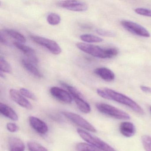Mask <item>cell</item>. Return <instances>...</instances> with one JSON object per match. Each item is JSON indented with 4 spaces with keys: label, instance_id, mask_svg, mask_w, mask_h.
Returning a JSON list of instances; mask_svg holds the SVG:
<instances>
[{
    "label": "cell",
    "instance_id": "6da1fadb",
    "mask_svg": "<svg viewBox=\"0 0 151 151\" xmlns=\"http://www.w3.org/2000/svg\"><path fill=\"white\" fill-rule=\"evenodd\" d=\"M76 45L81 51L93 57L101 59L111 58L118 54V50L114 47L104 49L98 46L84 43H78Z\"/></svg>",
    "mask_w": 151,
    "mask_h": 151
},
{
    "label": "cell",
    "instance_id": "7a4b0ae2",
    "mask_svg": "<svg viewBox=\"0 0 151 151\" xmlns=\"http://www.w3.org/2000/svg\"><path fill=\"white\" fill-rule=\"evenodd\" d=\"M103 90L107 96L108 100H114L123 105L128 106L136 113L139 114H144V110L141 107L130 98L109 88H104Z\"/></svg>",
    "mask_w": 151,
    "mask_h": 151
},
{
    "label": "cell",
    "instance_id": "3957f363",
    "mask_svg": "<svg viewBox=\"0 0 151 151\" xmlns=\"http://www.w3.org/2000/svg\"><path fill=\"white\" fill-rule=\"evenodd\" d=\"M77 132L80 137L85 141L101 151H116L112 147L100 139L93 136L83 130L78 129Z\"/></svg>",
    "mask_w": 151,
    "mask_h": 151
},
{
    "label": "cell",
    "instance_id": "277c9868",
    "mask_svg": "<svg viewBox=\"0 0 151 151\" xmlns=\"http://www.w3.org/2000/svg\"><path fill=\"white\" fill-rule=\"evenodd\" d=\"M96 107L101 113L115 119L125 120L130 118V116L128 114L111 105L98 103L96 104Z\"/></svg>",
    "mask_w": 151,
    "mask_h": 151
},
{
    "label": "cell",
    "instance_id": "5b68a950",
    "mask_svg": "<svg viewBox=\"0 0 151 151\" xmlns=\"http://www.w3.org/2000/svg\"><path fill=\"white\" fill-rule=\"evenodd\" d=\"M30 38L35 43L45 47L53 54L58 55L61 53V48L58 43L54 40L34 35H31Z\"/></svg>",
    "mask_w": 151,
    "mask_h": 151
},
{
    "label": "cell",
    "instance_id": "8992f818",
    "mask_svg": "<svg viewBox=\"0 0 151 151\" xmlns=\"http://www.w3.org/2000/svg\"><path fill=\"white\" fill-rule=\"evenodd\" d=\"M63 114L64 116L70 121L84 129L93 132H97L96 129L88 121L79 115L70 112H64Z\"/></svg>",
    "mask_w": 151,
    "mask_h": 151
},
{
    "label": "cell",
    "instance_id": "52a82bcc",
    "mask_svg": "<svg viewBox=\"0 0 151 151\" xmlns=\"http://www.w3.org/2000/svg\"><path fill=\"white\" fill-rule=\"evenodd\" d=\"M121 24L124 29L135 35L144 37H150L149 32L145 28L137 23L124 20L121 22Z\"/></svg>",
    "mask_w": 151,
    "mask_h": 151
},
{
    "label": "cell",
    "instance_id": "ba28073f",
    "mask_svg": "<svg viewBox=\"0 0 151 151\" xmlns=\"http://www.w3.org/2000/svg\"><path fill=\"white\" fill-rule=\"evenodd\" d=\"M59 6L74 12H85L88 9V6L86 2L80 1H65L58 3Z\"/></svg>",
    "mask_w": 151,
    "mask_h": 151
},
{
    "label": "cell",
    "instance_id": "9c48e42d",
    "mask_svg": "<svg viewBox=\"0 0 151 151\" xmlns=\"http://www.w3.org/2000/svg\"><path fill=\"white\" fill-rule=\"evenodd\" d=\"M51 95L60 101L70 104L72 101V97L69 93L60 87L53 86L50 90Z\"/></svg>",
    "mask_w": 151,
    "mask_h": 151
},
{
    "label": "cell",
    "instance_id": "30bf717a",
    "mask_svg": "<svg viewBox=\"0 0 151 151\" xmlns=\"http://www.w3.org/2000/svg\"><path fill=\"white\" fill-rule=\"evenodd\" d=\"M14 45L17 49L22 52L28 57L29 60L30 61L35 65H37L38 63V59L34 49L28 46L25 45L22 43L18 42H14Z\"/></svg>",
    "mask_w": 151,
    "mask_h": 151
},
{
    "label": "cell",
    "instance_id": "8fae6325",
    "mask_svg": "<svg viewBox=\"0 0 151 151\" xmlns=\"http://www.w3.org/2000/svg\"><path fill=\"white\" fill-rule=\"evenodd\" d=\"M9 95L14 101L22 107L28 109H32V106L31 103L15 89H10Z\"/></svg>",
    "mask_w": 151,
    "mask_h": 151
},
{
    "label": "cell",
    "instance_id": "7c38bea8",
    "mask_svg": "<svg viewBox=\"0 0 151 151\" xmlns=\"http://www.w3.org/2000/svg\"><path fill=\"white\" fill-rule=\"evenodd\" d=\"M29 122L31 127L38 133L45 134L48 130V126L45 122L38 117L30 116L29 117Z\"/></svg>",
    "mask_w": 151,
    "mask_h": 151
},
{
    "label": "cell",
    "instance_id": "4fadbf2b",
    "mask_svg": "<svg viewBox=\"0 0 151 151\" xmlns=\"http://www.w3.org/2000/svg\"><path fill=\"white\" fill-rule=\"evenodd\" d=\"M94 73L105 81L111 82L115 79V74L106 68H99L94 70Z\"/></svg>",
    "mask_w": 151,
    "mask_h": 151
},
{
    "label": "cell",
    "instance_id": "5bb4252c",
    "mask_svg": "<svg viewBox=\"0 0 151 151\" xmlns=\"http://www.w3.org/2000/svg\"><path fill=\"white\" fill-rule=\"evenodd\" d=\"M119 129L121 134L127 137H132L136 133L135 126L129 122H122L120 124Z\"/></svg>",
    "mask_w": 151,
    "mask_h": 151
},
{
    "label": "cell",
    "instance_id": "9a60e30c",
    "mask_svg": "<svg viewBox=\"0 0 151 151\" xmlns=\"http://www.w3.org/2000/svg\"><path fill=\"white\" fill-rule=\"evenodd\" d=\"M9 151H24L25 145L23 141L17 137H10L8 139Z\"/></svg>",
    "mask_w": 151,
    "mask_h": 151
},
{
    "label": "cell",
    "instance_id": "2e32d148",
    "mask_svg": "<svg viewBox=\"0 0 151 151\" xmlns=\"http://www.w3.org/2000/svg\"><path fill=\"white\" fill-rule=\"evenodd\" d=\"M0 112L3 116L13 121H17L18 116L15 111L9 106L4 103H0Z\"/></svg>",
    "mask_w": 151,
    "mask_h": 151
},
{
    "label": "cell",
    "instance_id": "e0dca14e",
    "mask_svg": "<svg viewBox=\"0 0 151 151\" xmlns=\"http://www.w3.org/2000/svg\"><path fill=\"white\" fill-rule=\"evenodd\" d=\"M21 62L24 68L32 75L38 78H41L42 77V74L36 68L35 64L32 63L30 61L27 59H22Z\"/></svg>",
    "mask_w": 151,
    "mask_h": 151
},
{
    "label": "cell",
    "instance_id": "ac0fdd59",
    "mask_svg": "<svg viewBox=\"0 0 151 151\" xmlns=\"http://www.w3.org/2000/svg\"><path fill=\"white\" fill-rule=\"evenodd\" d=\"M76 102V104L80 111L85 114H88L91 111V108L90 105L85 100L82 96H77L73 98Z\"/></svg>",
    "mask_w": 151,
    "mask_h": 151
},
{
    "label": "cell",
    "instance_id": "d6986e66",
    "mask_svg": "<svg viewBox=\"0 0 151 151\" xmlns=\"http://www.w3.org/2000/svg\"><path fill=\"white\" fill-rule=\"evenodd\" d=\"M4 32L6 34L16 40L17 42L22 44L26 42V39L24 36L17 31L10 29H6Z\"/></svg>",
    "mask_w": 151,
    "mask_h": 151
},
{
    "label": "cell",
    "instance_id": "ffe728a7",
    "mask_svg": "<svg viewBox=\"0 0 151 151\" xmlns=\"http://www.w3.org/2000/svg\"><path fill=\"white\" fill-rule=\"evenodd\" d=\"M82 41L87 43H99L103 41L101 38L91 34H83L80 36Z\"/></svg>",
    "mask_w": 151,
    "mask_h": 151
},
{
    "label": "cell",
    "instance_id": "44dd1931",
    "mask_svg": "<svg viewBox=\"0 0 151 151\" xmlns=\"http://www.w3.org/2000/svg\"><path fill=\"white\" fill-rule=\"evenodd\" d=\"M76 149L77 151H101L91 144L86 143H78L76 145Z\"/></svg>",
    "mask_w": 151,
    "mask_h": 151
},
{
    "label": "cell",
    "instance_id": "7402d4cb",
    "mask_svg": "<svg viewBox=\"0 0 151 151\" xmlns=\"http://www.w3.org/2000/svg\"><path fill=\"white\" fill-rule=\"evenodd\" d=\"M47 21L51 25H57L60 23L61 19L60 16L56 13H50L47 17Z\"/></svg>",
    "mask_w": 151,
    "mask_h": 151
},
{
    "label": "cell",
    "instance_id": "603a6c76",
    "mask_svg": "<svg viewBox=\"0 0 151 151\" xmlns=\"http://www.w3.org/2000/svg\"><path fill=\"white\" fill-rule=\"evenodd\" d=\"M27 146L29 151H48L45 147L36 141H29Z\"/></svg>",
    "mask_w": 151,
    "mask_h": 151
},
{
    "label": "cell",
    "instance_id": "cb8c5ba5",
    "mask_svg": "<svg viewBox=\"0 0 151 151\" xmlns=\"http://www.w3.org/2000/svg\"><path fill=\"white\" fill-rule=\"evenodd\" d=\"M0 68L1 71L3 73H10L12 71V68L10 64L2 56H1L0 58Z\"/></svg>",
    "mask_w": 151,
    "mask_h": 151
},
{
    "label": "cell",
    "instance_id": "d4e9b609",
    "mask_svg": "<svg viewBox=\"0 0 151 151\" xmlns=\"http://www.w3.org/2000/svg\"><path fill=\"white\" fill-rule=\"evenodd\" d=\"M141 141L146 151H151V137L147 135L142 136Z\"/></svg>",
    "mask_w": 151,
    "mask_h": 151
},
{
    "label": "cell",
    "instance_id": "484cf974",
    "mask_svg": "<svg viewBox=\"0 0 151 151\" xmlns=\"http://www.w3.org/2000/svg\"><path fill=\"white\" fill-rule=\"evenodd\" d=\"M20 93L24 97L30 99L32 100L37 101V98L36 95L28 89L24 88H22L20 89Z\"/></svg>",
    "mask_w": 151,
    "mask_h": 151
},
{
    "label": "cell",
    "instance_id": "4316f807",
    "mask_svg": "<svg viewBox=\"0 0 151 151\" xmlns=\"http://www.w3.org/2000/svg\"><path fill=\"white\" fill-rule=\"evenodd\" d=\"M135 13L140 15L151 17V9L138 8L135 9Z\"/></svg>",
    "mask_w": 151,
    "mask_h": 151
},
{
    "label": "cell",
    "instance_id": "83f0119b",
    "mask_svg": "<svg viewBox=\"0 0 151 151\" xmlns=\"http://www.w3.org/2000/svg\"><path fill=\"white\" fill-rule=\"evenodd\" d=\"M96 32L99 35L104 36V37H113L116 36V34L114 32L102 29H97L96 30Z\"/></svg>",
    "mask_w": 151,
    "mask_h": 151
},
{
    "label": "cell",
    "instance_id": "f1b7e54d",
    "mask_svg": "<svg viewBox=\"0 0 151 151\" xmlns=\"http://www.w3.org/2000/svg\"><path fill=\"white\" fill-rule=\"evenodd\" d=\"M6 128L9 131L11 132H17L19 129L18 125L14 123H8L7 124Z\"/></svg>",
    "mask_w": 151,
    "mask_h": 151
},
{
    "label": "cell",
    "instance_id": "f546056e",
    "mask_svg": "<svg viewBox=\"0 0 151 151\" xmlns=\"http://www.w3.org/2000/svg\"><path fill=\"white\" fill-rule=\"evenodd\" d=\"M140 89L142 91L146 93H151V88L147 86H140Z\"/></svg>",
    "mask_w": 151,
    "mask_h": 151
},
{
    "label": "cell",
    "instance_id": "4dcf8cb0",
    "mask_svg": "<svg viewBox=\"0 0 151 151\" xmlns=\"http://www.w3.org/2000/svg\"><path fill=\"white\" fill-rule=\"evenodd\" d=\"M1 42L3 45H10L9 42L8 41V40L6 39V38L3 36V35L1 33Z\"/></svg>",
    "mask_w": 151,
    "mask_h": 151
},
{
    "label": "cell",
    "instance_id": "1f68e13d",
    "mask_svg": "<svg viewBox=\"0 0 151 151\" xmlns=\"http://www.w3.org/2000/svg\"><path fill=\"white\" fill-rule=\"evenodd\" d=\"M0 74H1V77L2 78H5V75H3L2 71H1V73H0Z\"/></svg>",
    "mask_w": 151,
    "mask_h": 151
},
{
    "label": "cell",
    "instance_id": "d6a6232c",
    "mask_svg": "<svg viewBox=\"0 0 151 151\" xmlns=\"http://www.w3.org/2000/svg\"><path fill=\"white\" fill-rule=\"evenodd\" d=\"M150 111H151V107H150Z\"/></svg>",
    "mask_w": 151,
    "mask_h": 151
}]
</instances>
